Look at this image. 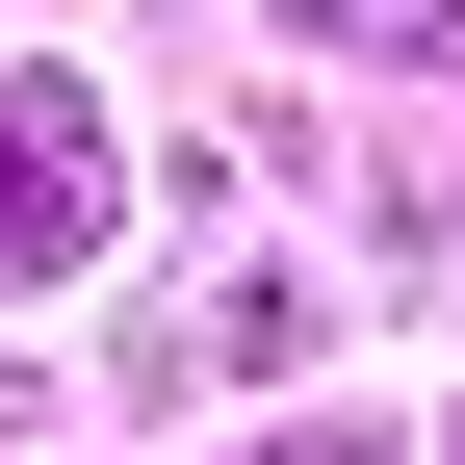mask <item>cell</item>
I'll use <instances>...</instances> for the list:
<instances>
[{"label": "cell", "mask_w": 465, "mask_h": 465, "mask_svg": "<svg viewBox=\"0 0 465 465\" xmlns=\"http://www.w3.org/2000/svg\"><path fill=\"white\" fill-rule=\"evenodd\" d=\"M78 232H104V130L26 104V130H0V259H78Z\"/></svg>", "instance_id": "cell-1"}, {"label": "cell", "mask_w": 465, "mask_h": 465, "mask_svg": "<svg viewBox=\"0 0 465 465\" xmlns=\"http://www.w3.org/2000/svg\"><path fill=\"white\" fill-rule=\"evenodd\" d=\"M311 465H362V440H311Z\"/></svg>", "instance_id": "cell-2"}]
</instances>
